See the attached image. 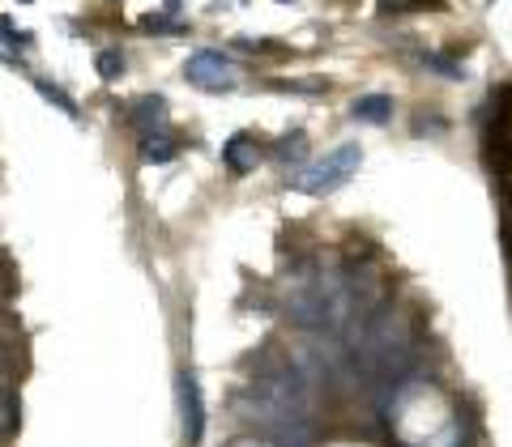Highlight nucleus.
<instances>
[{"label":"nucleus","mask_w":512,"mask_h":447,"mask_svg":"<svg viewBox=\"0 0 512 447\" xmlns=\"http://www.w3.org/2000/svg\"><path fill=\"white\" fill-rule=\"evenodd\" d=\"M35 85H39V94L47 98V102H56V107L64 111V116H78V102H73V98L64 94L60 85H52V81H35Z\"/></svg>","instance_id":"10"},{"label":"nucleus","mask_w":512,"mask_h":447,"mask_svg":"<svg viewBox=\"0 0 512 447\" xmlns=\"http://www.w3.org/2000/svg\"><path fill=\"white\" fill-rule=\"evenodd\" d=\"M99 73H103V81H116L120 73H124V56H120V52H103V56H99Z\"/></svg>","instance_id":"11"},{"label":"nucleus","mask_w":512,"mask_h":447,"mask_svg":"<svg viewBox=\"0 0 512 447\" xmlns=\"http://www.w3.org/2000/svg\"><path fill=\"white\" fill-rule=\"evenodd\" d=\"M227 447H274V439H260V435H239V439H231Z\"/></svg>","instance_id":"13"},{"label":"nucleus","mask_w":512,"mask_h":447,"mask_svg":"<svg viewBox=\"0 0 512 447\" xmlns=\"http://www.w3.org/2000/svg\"><path fill=\"white\" fill-rule=\"evenodd\" d=\"M0 60H4V64H18V52H13L9 39H4V26H0Z\"/></svg>","instance_id":"14"},{"label":"nucleus","mask_w":512,"mask_h":447,"mask_svg":"<svg viewBox=\"0 0 512 447\" xmlns=\"http://www.w3.org/2000/svg\"><path fill=\"white\" fill-rule=\"evenodd\" d=\"M222 158H227V167H231L235 175H248L256 162H260V154H256V141H252V136H244V133L231 136V141L222 145Z\"/></svg>","instance_id":"6"},{"label":"nucleus","mask_w":512,"mask_h":447,"mask_svg":"<svg viewBox=\"0 0 512 447\" xmlns=\"http://www.w3.org/2000/svg\"><path fill=\"white\" fill-rule=\"evenodd\" d=\"M133 119H137L145 133H154V128H162V119H167V102H162V98H141Z\"/></svg>","instance_id":"9"},{"label":"nucleus","mask_w":512,"mask_h":447,"mask_svg":"<svg viewBox=\"0 0 512 447\" xmlns=\"http://www.w3.org/2000/svg\"><path fill=\"white\" fill-rule=\"evenodd\" d=\"M351 116H355V119H363V124H384V119L393 116V98H384V94L355 98V107H351Z\"/></svg>","instance_id":"7"},{"label":"nucleus","mask_w":512,"mask_h":447,"mask_svg":"<svg viewBox=\"0 0 512 447\" xmlns=\"http://www.w3.org/2000/svg\"><path fill=\"white\" fill-rule=\"evenodd\" d=\"M277 154H282V162H299V158L308 154V145H303V136H291V141H282V150H277Z\"/></svg>","instance_id":"12"},{"label":"nucleus","mask_w":512,"mask_h":447,"mask_svg":"<svg viewBox=\"0 0 512 447\" xmlns=\"http://www.w3.org/2000/svg\"><path fill=\"white\" fill-rule=\"evenodd\" d=\"M184 77L193 81L197 90H231L239 81L235 64L222 56V52H197V56H188V64H184Z\"/></svg>","instance_id":"4"},{"label":"nucleus","mask_w":512,"mask_h":447,"mask_svg":"<svg viewBox=\"0 0 512 447\" xmlns=\"http://www.w3.org/2000/svg\"><path fill=\"white\" fill-rule=\"evenodd\" d=\"M363 354L372 358L376 367H384V370L406 358V329H401V320H397L393 312L376 315L372 324L363 329Z\"/></svg>","instance_id":"3"},{"label":"nucleus","mask_w":512,"mask_h":447,"mask_svg":"<svg viewBox=\"0 0 512 447\" xmlns=\"http://www.w3.org/2000/svg\"><path fill=\"white\" fill-rule=\"evenodd\" d=\"M179 413H184L188 443H201V435H205V405H201V384L193 370H179Z\"/></svg>","instance_id":"5"},{"label":"nucleus","mask_w":512,"mask_h":447,"mask_svg":"<svg viewBox=\"0 0 512 447\" xmlns=\"http://www.w3.org/2000/svg\"><path fill=\"white\" fill-rule=\"evenodd\" d=\"M359 162H363V150H359V145H337L334 154H325L320 162L303 167V171L291 179V188H295V192H308V196H325L355 175Z\"/></svg>","instance_id":"2"},{"label":"nucleus","mask_w":512,"mask_h":447,"mask_svg":"<svg viewBox=\"0 0 512 447\" xmlns=\"http://www.w3.org/2000/svg\"><path fill=\"white\" fill-rule=\"evenodd\" d=\"M141 158L145 162H171L176 158V141L162 133H145L141 136Z\"/></svg>","instance_id":"8"},{"label":"nucleus","mask_w":512,"mask_h":447,"mask_svg":"<svg viewBox=\"0 0 512 447\" xmlns=\"http://www.w3.org/2000/svg\"><path fill=\"white\" fill-rule=\"evenodd\" d=\"M239 405H244L248 418L274 430H299L308 422V409H312L308 405V388L295 375H260V379H252L244 388Z\"/></svg>","instance_id":"1"}]
</instances>
